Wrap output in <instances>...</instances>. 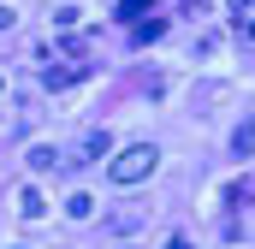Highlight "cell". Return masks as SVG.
Returning <instances> with one entry per match:
<instances>
[{"instance_id": "obj_1", "label": "cell", "mask_w": 255, "mask_h": 249, "mask_svg": "<svg viewBox=\"0 0 255 249\" xmlns=\"http://www.w3.org/2000/svg\"><path fill=\"white\" fill-rule=\"evenodd\" d=\"M154 166H160V148H154V142H130V148H119V154L107 160L113 184H142Z\"/></svg>"}, {"instance_id": "obj_2", "label": "cell", "mask_w": 255, "mask_h": 249, "mask_svg": "<svg viewBox=\"0 0 255 249\" xmlns=\"http://www.w3.org/2000/svg\"><path fill=\"white\" fill-rule=\"evenodd\" d=\"M101 154H107V130H83V136L71 142L65 166H89V160H101Z\"/></svg>"}, {"instance_id": "obj_3", "label": "cell", "mask_w": 255, "mask_h": 249, "mask_svg": "<svg viewBox=\"0 0 255 249\" xmlns=\"http://www.w3.org/2000/svg\"><path fill=\"white\" fill-rule=\"evenodd\" d=\"M83 77H89V65H83V60H65V65H48V71H42L48 89H71V83H83Z\"/></svg>"}, {"instance_id": "obj_4", "label": "cell", "mask_w": 255, "mask_h": 249, "mask_svg": "<svg viewBox=\"0 0 255 249\" xmlns=\"http://www.w3.org/2000/svg\"><path fill=\"white\" fill-rule=\"evenodd\" d=\"M160 36H166V18H142V24L130 30V42H136V48H148V42H160Z\"/></svg>"}, {"instance_id": "obj_5", "label": "cell", "mask_w": 255, "mask_h": 249, "mask_svg": "<svg viewBox=\"0 0 255 249\" xmlns=\"http://www.w3.org/2000/svg\"><path fill=\"white\" fill-rule=\"evenodd\" d=\"M18 214H24V220H42V214H48L42 190H18Z\"/></svg>"}, {"instance_id": "obj_6", "label": "cell", "mask_w": 255, "mask_h": 249, "mask_svg": "<svg viewBox=\"0 0 255 249\" xmlns=\"http://www.w3.org/2000/svg\"><path fill=\"white\" fill-rule=\"evenodd\" d=\"M232 148H238L244 160H250V154H255V119H244V124H238V130H232Z\"/></svg>"}, {"instance_id": "obj_7", "label": "cell", "mask_w": 255, "mask_h": 249, "mask_svg": "<svg viewBox=\"0 0 255 249\" xmlns=\"http://www.w3.org/2000/svg\"><path fill=\"white\" fill-rule=\"evenodd\" d=\"M65 214H71V220H89V214H95V196H89V190H77V196L65 202Z\"/></svg>"}, {"instance_id": "obj_8", "label": "cell", "mask_w": 255, "mask_h": 249, "mask_svg": "<svg viewBox=\"0 0 255 249\" xmlns=\"http://www.w3.org/2000/svg\"><path fill=\"white\" fill-rule=\"evenodd\" d=\"M54 166H60L54 148H30V172H54Z\"/></svg>"}, {"instance_id": "obj_9", "label": "cell", "mask_w": 255, "mask_h": 249, "mask_svg": "<svg viewBox=\"0 0 255 249\" xmlns=\"http://www.w3.org/2000/svg\"><path fill=\"white\" fill-rule=\"evenodd\" d=\"M148 6H154V0H119V6H113V18H142Z\"/></svg>"}, {"instance_id": "obj_10", "label": "cell", "mask_w": 255, "mask_h": 249, "mask_svg": "<svg viewBox=\"0 0 255 249\" xmlns=\"http://www.w3.org/2000/svg\"><path fill=\"white\" fill-rule=\"evenodd\" d=\"M113 226H119V232H136V226H142V214H136V208H125V214H113Z\"/></svg>"}, {"instance_id": "obj_11", "label": "cell", "mask_w": 255, "mask_h": 249, "mask_svg": "<svg viewBox=\"0 0 255 249\" xmlns=\"http://www.w3.org/2000/svg\"><path fill=\"white\" fill-rule=\"evenodd\" d=\"M250 6H255V0H232V12H238V18H250Z\"/></svg>"}, {"instance_id": "obj_12", "label": "cell", "mask_w": 255, "mask_h": 249, "mask_svg": "<svg viewBox=\"0 0 255 249\" xmlns=\"http://www.w3.org/2000/svg\"><path fill=\"white\" fill-rule=\"evenodd\" d=\"M166 249H190V238H166Z\"/></svg>"}, {"instance_id": "obj_13", "label": "cell", "mask_w": 255, "mask_h": 249, "mask_svg": "<svg viewBox=\"0 0 255 249\" xmlns=\"http://www.w3.org/2000/svg\"><path fill=\"white\" fill-rule=\"evenodd\" d=\"M6 24H12V6H0V30H6Z\"/></svg>"}, {"instance_id": "obj_14", "label": "cell", "mask_w": 255, "mask_h": 249, "mask_svg": "<svg viewBox=\"0 0 255 249\" xmlns=\"http://www.w3.org/2000/svg\"><path fill=\"white\" fill-rule=\"evenodd\" d=\"M244 36H250V42H255V18H244Z\"/></svg>"}, {"instance_id": "obj_15", "label": "cell", "mask_w": 255, "mask_h": 249, "mask_svg": "<svg viewBox=\"0 0 255 249\" xmlns=\"http://www.w3.org/2000/svg\"><path fill=\"white\" fill-rule=\"evenodd\" d=\"M0 89H6V83H0Z\"/></svg>"}]
</instances>
